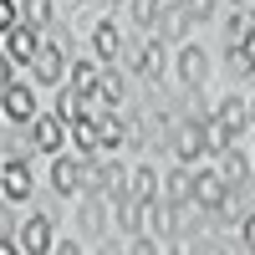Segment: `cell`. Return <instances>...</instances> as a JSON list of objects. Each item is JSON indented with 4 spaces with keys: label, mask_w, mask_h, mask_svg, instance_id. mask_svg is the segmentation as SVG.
<instances>
[{
    "label": "cell",
    "mask_w": 255,
    "mask_h": 255,
    "mask_svg": "<svg viewBox=\"0 0 255 255\" xmlns=\"http://www.w3.org/2000/svg\"><path fill=\"white\" fill-rule=\"evenodd\" d=\"M189 179H194V174H174V179H168V204L189 199Z\"/></svg>",
    "instance_id": "cell-25"
},
{
    "label": "cell",
    "mask_w": 255,
    "mask_h": 255,
    "mask_svg": "<svg viewBox=\"0 0 255 255\" xmlns=\"http://www.w3.org/2000/svg\"><path fill=\"white\" fill-rule=\"evenodd\" d=\"M72 87L97 92V67H92V61H77V67H72Z\"/></svg>",
    "instance_id": "cell-22"
},
{
    "label": "cell",
    "mask_w": 255,
    "mask_h": 255,
    "mask_svg": "<svg viewBox=\"0 0 255 255\" xmlns=\"http://www.w3.org/2000/svg\"><path fill=\"white\" fill-rule=\"evenodd\" d=\"M10 77H15V72H10V56H5V51H0V92H5V87H10Z\"/></svg>",
    "instance_id": "cell-28"
},
{
    "label": "cell",
    "mask_w": 255,
    "mask_h": 255,
    "mask_svg": "<svg viewBox=\"0 0 255 255\" xmlns=\"http://www.w3.org/2000/svg\"><path fill=\"white\" fill-rule=\"evenodd\" d=\"M230 67H235V72H255V51H245V41L230 46Z\"/></svg>",
    "instance_id": "cell-24"
},
{
    "label": "cell",
    "mask_w": 255,
    "mask_h": 255,
    "mask_svg": "<svg viewBox=\"0 0 255 255\" xmlns=\"http://www.w3.org/2000/svg\"><path fill=\"white\" fill-rule=\"evenodd\" d=\"M189 194H194V204L204 209H215V215H225V204H230V184L220 174H194L189 179Z\"/></svg>",
    "instance_id": "cell-1"
},
{
    "label": "cell",
    "mask_w": 255,
    "mask_h": 255,
    "mask_svg": "<svg viewBox=\"0 0 255 255\" xmlns=\"http://www.w3.org/2000/svg\"><path fill=\"white\" fill-rule=\"evenodd\" d=\"M97 138H102V148H118L128 133H123V123H118V118H97Z\"/></svg>",
    "instance_id": "cell-21"
},
{
    "label": "cell",
    "mask_w": 255,
    "mask_h": 255,
    "mask_svg": "<svg viewBox=\"0 0 255 255\" xmlns=\"http://www.w3.org/2000/svg\"><path fill=\"white\" fill-rule=\"evenodd\" d=\"M20 250H31V255H46L51 250V220H26L20 225Z\"/></svg>",
    "instance_id": "cell-7"
},
{
    "label": "cell",
    "mask_w": 255,
    "mask_h": 255,
    "mask_svg": "<svg viewBox=\"0 0 255 255\" xmlns=\"http://www.w3.org/2000/svg\"><path fill=\"white\" fill-rule=\"evenodd\" d=\"M220 123L230 128V133H240V128L250 123V108H245V97H225V102H220Z\"/></svg>",
    "instance_id": "cell-14"
},
{
    "label": "cell",
    "mask_w": 255,
    "mask_h": 255,
    "mask_svg": "<svg viewBox=\"0 0 255 255\" xmlns=\"http://www.w3.org/2000/svg\"><path fill=\"white\" fill-rule=\"evenodd\" d=\"M0 194H5V199H26L31 194V168L20 158H10L5 168H0Z\"/></svg>",
    "instance_id": "cell-6"
},
{
    "label": "cell",
    "mask_w": 255,
    "mask_h": 255,
    "mask_svg": "<svg viewBox=\"0 0 255 255\" xmlns=\"http://www.w3.org/2000/svg\"><path fill=\"white\" fill-rule=\"evenodd\" d=\"M250 26H255V5H250Z\"/></svg>",
    "instance_id": "cell-31"
},
{
    "label": "cell",
    "mask_w": 255,
    "mask_h": 255,
    "mask_svg": "<svg viewBox=\"0 0 255 255\" xmlns=\"http://www.w3.org/2000/svg\"><path fill=\"white\" fill-rule=\"evenodd\" d=\"M51 184L61 189V194H77V189L87 184V158H56V168H51Z\"/></svg>",
    "instance_id": "cell-5"
},
{
    "label": "cell",
    "mask_w": 255,
    "mask_h": 255,
    "mask_svg": "<svg viewBox=\"0 0 255 255\" xmlns=\"http://www.w3.org/2000/svg\"><path fill=\"white\" fill-rule=\"evenodd\" d=\"M72 138H77V148H82V158H92L97 148H102V138H97V118H77Z\"/></svg>",
    "instance_id": "cell-13"
},
{
    "label": "cell",
    "mask_w": 255,
    "mask_h": 255,
    "mask_svg": "<svg viewBox=\"0 0 255 255\" xmlns=\"http://www.w3.org/2000/svg\"><path fill=\"white\" fill-rule=\"evenodd\" d=\"M0 108H5L10 123H31V118H36V92L20 87V82H10V87L0 92Z\"/></svg>",
    "instance_id": "cell-2"
},
{
    "label": "cell",
    "mask_w": 255,
    "mask_h": 255,
    "mask_svg": "<svg viewBox=\"0 0 255 255\" xmlns=\"http://www.w3.org/2000/svg\"><path fill=\"white\" fill-rule=\"evenodd\" d=\"M204 138H209V148H215V153H225V148H230V138H235V133H230V128L215 118V123H204Z\"/></svg>",
    "instance_id": "cell-23"
},
{
    "label": "cell",
    "mask_w": 255,
    "mask_h": 255,
    "mask_svg": "<svg viewBox=\"0 0 255 255\" xmlns=\"http://www.w3.org/2000/svg\"><path fill=\"white\" fill-rule=\"evenodd\" d=\"M133 15H138V20H153V15H158V0H133Z\"/></svg>",
    "instance_id": "cell-26"
},
{
    "label": "cell",
    "mask_w": 255,
    "mask_h": 255,
    "mask_svg": "<svg viewBox=\"0 0 255 255\" xmlns=\"http://www.w3.org/2000/svg\"><path fill=\"white\" fill-rule=\"evenodd\" d=\"M15 250H20L15 240H0V255H15Z\"/></svg>",
    "instance_id": "cell-30"
},
{
    "label": "cell",
    "mask_w": 255,
    "mask_h": 255,
    "mask_svg": "<svg viewBox=\"0 0 255 255\" xmlns=\"http://www.w3.org/2000/svg\"><path fill=\"white\" fill-rule=\"evenodd\" d=\"M189 20H194V15H189V5H179V0H174L168 10H158V26H163V36H179V31L189 26Z\"/></svg>",
    "instance_id": "cell-16"
},
{
    "label": "cell",
    "mask_w": 255,
    "mask_h": 255,
    "mask_svg": "<svg viewBox=\"0 0 255 255\" xmlns=\"http://www.w3.org/2000/svg\"><path fill=\"white\" fill-rule=\"evenodd\" d=\"M92 113V92H82V87H72V92H61V102H56V118H87Z\"/></svg>",
    "instance_id": "cell-10"
},
{
    "label": "cell",
    "mask_w": 255,
    "mask_h": 255,
    "mask_svg": "<svg viewBox=\"0 0 255 255\" xmlns=\"http://www.w3.org/2000/svg\"><path fill=\"white\" fill-rule=\"evenodd\" d=\"M36 46H41V41H36L31 26H10V31H0V51H5L10 61H31Z\"/></svg>",
    "instance_id": "cell-3"
},
{
    "label": "cell",
    "mask_w": 255,
    "mask_h": 255,
    "mask_svg": "<svg viewBox=\"0 0 255 255\" xmlns=\"http://www.w3.org/2000/svg\"><path fill=\"white\" fill-rule=\"evenodd\" d=\"M220 179H225L230 189H240V184H245V158L225 148V153H220Z\"/></svg>",
    "instance_id": "cell-17"
},
{
    "label": "cell",
    "mask_w": 255,
    "mask_h": 255,
    "mask_svg": "<svg viewBox=\"0 0 255 255\" xmlns=\"http://www.w3.org/2000/svg\"><path fill=\"white\" fill-rule=\"evenodd\" d=\"M31 67H36V77H41V82H61V72H67V61H61V51H56L51 41H46V46H36Z\"/></svg>",
    "instance_id": "cell-8"
},
{
    "label": "cell",
    "mask_w": 255,
    "mask_h": 255,
    "mask_svg": "<svg viewBox=\"0 0 255 255\" xmlns=\"http://www.w3.org/2000/svg\"><path fill=\"white\" fill-rule=\"evenodd\" d=\"M15 26V0H0V31Z\"/></svg>",
    "instance_id": "cell-27"
},
{
    "label": "cell",
    "mask_w": 255,
    "mask_h": 255,
    "mask_svg": "<svg viewBox=\"0 0 255 255\" xmlns=\"http://www.w3.org/2000/svg\"><path fill=\"white\" fill-rule=\"evenodd\" d=\"M204 148H209L204 123H179V128H174V153H179V158H204Z\"/></svg>",
    "instance_id": "cell-4"
},
{
    "label": "cell",
    "mask_w": 255,
    "mask_h": 255,
    "mask_svg": "<svg viewBox=\"0 0 255 255\" xmlns=\"http://www.w3.org/2000/svg\"><path fill=\"white\" fill-rule=\"evenodd\" d=\"M204 72H209V56H204L199 46H184V51H179V77H184V82H204Z\"/></svg>",
    "instance_id": "cell-11"
},
{
    "label": "cell",
    "mask_w": 255,
    "mask_h": 255,
    "mask_svg": "<svg viewBox=\"0 0 255 255\" xmlns=\"http://www.w3.org/2000/svg\"><path fill=\"white\" fill-rule=\"evenodd\" d=\"M20 15H26V26H31V31H41V26H51L56 5H51V0H26V5H20Z\"/></svg>",
    "instance_id": "cell-15"
},
{
    "label": "cell",
    "mask_w": 255,
    "mask_h": 255,
    "mask_svg": "<svg viewBox=\"0 0 255 255\" xmlns=\"http://www.w3.org/2000/svg\"><path fill=\"white\" fill-rule=\"evenodd\" d=\"M61 138H67V133H61V118H36V148H41V153H56Z\"/></svg>",
    "instance_id": "cell-12"
},
{
    "label": "cell",
    "mask_w": 255,
    "mask_h": 255,
    "mask_svg": "<svg viewBox=\"0 0 255 255\" xmlns=\"http://www.w3.org/2000/svg\"><path fill=\"white\" fill-rule=\"evenodd\" d=\"M153 189H158V174H153V168H138V174H133V199L153 204Z\"/></svg>",
    "instance_id": "cell-18"
},
{
    "label": "cell",
    "mask_w": 255,
    "mask_h": 255,
    "mask_svg": "<svg viewBox=\"0 0 255 255\" xmlns=\"http://www.w3.org/2000/svg\"><path fill=\"white\" fill-rule=\"evenodd\" d=\"M92 46H97L102 61H113V56L123 51V41H118V26H113V20H97V26H92Z\"/></svg>",
    "instance_id": "cell-9"
},
{
    "label": "cell",
    "mask_w": 255,
    "mask_h": 255,
    "mask_svg": "<svg viewBox=\"0 0 255 255\" xmlns=\"http://www.w3.org/2000/svg\"><path fill=\"white\" fill-rule=\"evenodd\" d=\"M92 97H102V102H123V82L113 77V72H97V92Z\"/></svg>",
    "instance_id": "cell-20"
},
{
    "label": "cell",
    "mask_w": 255,
    "mask_h": 255,
    "mask_svg": "<svg viewBox=\"0 0 255 255\" xmlns=\"http://www.w3.org/2000/svg\"><path fill=\"white\" fill-rule=\"evenodd\" d=\"M245 245H250V250H255V215H250V220H245Z\"/></svg>",
    "instance_id": "cell-29"
},
{
    "label": "cell",
    "mask_w": 255,
    "mask_h": 255,
    "mask_svg": "<svg viewBox=\"0 0 255 255\" xmlns=\"http://www.w3.org/2000/svg\"><path fill=\"white\" fill-rule=\"evenodd\" d=\"M250 123H255V102H250Z\"/></svg>",
    "instance_id": "cell-32"
},
{
    "label": "cell",
    "mask_w": 255,
    "mask_h": 255,
    "mask_svg": "<svg viewBox=\"0 0 255 255\" xmlns=\"http://www.w3.org/2000/svg\"><path fill=\"white\" fill-rule=\"evenodd\" d=\"M138 67H143V77H163V51H158V41H148V46H143Z\"/></svg>",
    "instance_id": "cell-19"
}]
</instances>
